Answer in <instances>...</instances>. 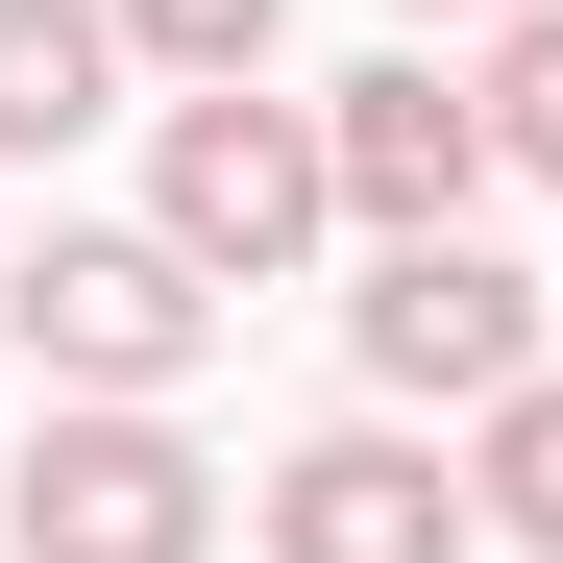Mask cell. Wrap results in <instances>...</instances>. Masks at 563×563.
I'll list each match as a JSON object with an SVG mask.
<instances>
[{
  "label": "cell",
  "instance_id": "obj_6",
  "mask_svg": "<svg viewBox=\"0 0 563 563\" xmlns=\"http://www.w3.org/2000/svg\"><path fill=\"white\" fill-rule=\"evenodd\" d=\"M319 147H343V221H367V245H441L465 197H490V74L367 49V74H319Z\"/></svg>",
  "mask_w": 563,
  "mask_h": 563
},
{
  "label": "cell",
  "instance_id": "obj_11",
  "mask_svg": "<svg viewBox=\"0 0 563 563\" xmlns=\"http://www.w3.org/2000/svg\"><path fill=\"white\" fill-rule=\"evenodd\" d=\"M417 25H515V0H417Z\"/></svg>",
  "mask_w": 563,
  "mask_h": 563
},
{
  "label": "cell",
  "instance_id": "obj_10",
  "mask_svg": "<svg viewBox=\"0 0 563 563\" xmlns=\"http://www.w3.org/2000/svg\"><path fill=\"white\" fill-rule=\"evenodd\" d=\"M269 25H295V0H123V49L172 74V99H221V74H269Z\"/></svg>",
  "mask_w": 563,
  "mask_h": 563
},
{
  "label": "cell",
  "instance_id": "obj_9",
  "mask_svg": "<svg viewBox=\"0 0 563 563\" xmlns=\"http://www.w3.org/2000/svg\"><path fill=\"white\" fill-rule=\"evenodd\" d=\"M465 74H490V172H539V197H563V0H515Z\"/></svg>",
  "mask_w": 563,
  "mask_h": 563
},
{
  "label": "cell",
  "instance_id": "obj_2",
  "mask_svg": "<svg viewBox=\"0 0 563 563\" xmlns=\"http://www.w3.org/2000/svg\"><path fill=\"white\" fill-rule=\"evenodd\" d=\"M147 221L197 245L221 295H295V269H319V221H343V147H319V99H269V74L172 99V123H147Z\"/></svg>",
  "mask_w": 563,
  "mask_h": 563
},
{
  "label": "cell",
  "instance_id": "obj_7",
  "mask_svg": "<svg viewBox=\"0 0 563 563\" xmlns=\"http://www.w3.org/2000/svg\"><path fill=\"white\" fill-rule=\"evenodd\" d=\"M123 0H0V172H49V147H99L123 123Z\"/></svg>",
  "mask_w": 563,
  "mask_h": 563
},
{
  "label": "cell",
  "instance_id": "obj_4",
  "mask_svg": "<svg viewBox=\"0 0 563 563\" xmlns=\"http://www.w3.org/2000/svg\"><path fill=\"white\" fill-rule=\"evenodd\" d=\"M343 343H367V393H393V417H490V393H539V367H563V295H539L515 245L441 221V245H367Z\"/></svg>",
  "mask_w": 563,
  "mask_h": 563
},
{
  "label": "cell",
  "instance_id": "obj_3",
  "mask_svg": "<svg viewBox=\"0 0 563 563\" xmlns=\"http://www.w3.org/2000/svg\"><path fill=\"white\" fill-rule=\"evenodd\" d=\"M0 539L25 563H221V465L172 393H49V441L0 465Z\"/></svg>",
  "mask_w": 563,
  "mask_h": 563
},
{
  "label": "cell",
  "instance_id": "obj_8",
  "mask_svg": "<svg viewBox=\"0 0 563 563\" xmlns=\"http://www.w3.org/2000/svg\"><path fill=\"white\" fill-rule=\"evenodd\" d=\"M465 490H490V539H515V563H563V367L465 417Z\"/></svg>",
  "mask_w": 563,
  "mask_h": 563
},
{
  "label": "cell",
  "instance_id": "obj_12",
  "mask_svg": "<svg viewBox=\"0 0 563 563\" xmlns=\"http://www.w3.org/2000/svg\"><path fill=\"white\" fill-rule=\"evenodd\" d=\"M0 563H25V539H0Z\"/></svg>",
  "mask_w": 563,
  "mask_h": 563
},
{
  "label": "cell",
  "instance_id": "obj_5",
  "mask_svg": "<svg viewBox=\"0 0 563 563\" xmlns=\"http://www.w3.org/2000/svg\"><path fill=\"white\" fill-rule=\"evenodd\" d=\"M245 539H269V563H465L490 490H465L417 417H343V441H295V465L245 490Z\"/></svg>",
  "mask_w": 563,
  "mask_h": 563
},
{
  "label": "cell",
  "instance_id": "obj_1",
  "mask_svg": "<svg viewBox=\"0 0 563 563\" xmlns=\"http://www.w3.org/2000/svg\"><path fill=\"white\" fill-rule=\"evenodd\" d=\"M0 343L49 393H197L221 367V269L172 221H49V245H0Z\"/></svg>",
  "mask_w": 563,
  "mask_h": 563
}]
</instances>
